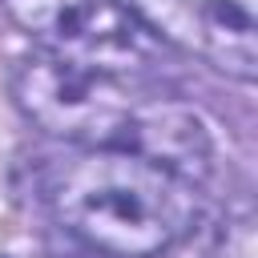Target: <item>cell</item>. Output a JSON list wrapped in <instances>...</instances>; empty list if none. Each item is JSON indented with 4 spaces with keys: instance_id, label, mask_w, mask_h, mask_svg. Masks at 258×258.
Segmentation results:
<instances>
[{
    "instance_id": "6da1fadb",
    "label": "cell",
    "mask_w": 258,
    "mask_h": 258,
    "mask_svg": "<svg viewBox=\"0 0 258 258\" xmlns=\"http://www.w3.org/2000/svg\"><path fill=\"white\" fill-rule=\"evenodd\" d=\"M40 189L56 226L105 258H157L198 222L194 181L133 149L56 157Z\"/></svg>"
},
{
    "instance_id": "7a4b0ae2",
    "label": "cell",
    "mask_w": 258,
    "mask_h": 258,
    "mask_svg": "<svg viewBox=\"0 0 258 258\" xmlns=\"http://www.w3.org/2000/svg\"><path fill=\"white\" fill-rule=\"evenodd\" d=\"M8 85L16 109L48 137H64L81 149H133L185 177L194 165L206 169L210 145L202 121L173 105L145 101V93L125 89L109 73L52 52H28L12 64Z\"/></svg>"
},
{
    "instance_id": "3957f363",
    "label": "cell",
    "mask_w": 258,
    "mask_h": 258,
    "mask_svg": "<svg viewBox=\"0 0 258 258\" xmlns=\"http://www.w3.org/2000/svg\"><path fill=\"white\" fill-rule=\"evenodd\" d=\"M4 12L60 60L85 64L93 73H137L145 69L161 40L121 4V0H0Z\"/></svg>"
},
{
    "instance_id": "277c9868",
    "label": "cell",
    "mask_w": 258,
    "mask_h": 258,
    "mask_svg": "<svg viewBox=\"0 0 258 258\" xmlns=\"http://www.w3.org/2000/svg\"><path fill=\"white\" fill-rule=\"evenodd\" d=\"M157 40L181 44L234 81L258 73L254 0H121Z\"/></svg>"
}]
</instances>
